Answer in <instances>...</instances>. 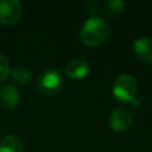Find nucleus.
<instances>
[{
  "label": "nucleus",
  "mask_w": 152,
  "mask_h": 152,
  "mask_svg": "<svg viewBox=\"0 0 152 152\" xmlns=\"http://www.w3.org/2000/svg\"><path fill=\"white\" fill-rule=\"evenodd\" d=\"M108 34L109 25L104 19H101L100 17L88 18L80 30V39L88 46L100 45L107 39Z\"/></svg>",
  "instance_id": "1"
},
{
  "label": "nucleus",
  "mask_w": 152,
  "mask_h": 152,
  "mask_svg": "<svg viewBox=\"0 0 152 152\" xmlns=\"http://www.w3.org/2000/svg\"><path fill=\"white\" fill-rule=\"evenodd\" d=\"M138 90V83L131 74L119 75L113 83V95L120 102H131L134 100Z\"/></svg>",
  "instance_id": "2"
},
{
  "label": "nucleus",
  "mask_w": 152,
  "mask_h": 152,
  "mask_svg": "<svg viewBox=\"0 0 152 152\" xmlns=\"http://www.w3.org/2000/svg\"><path fill=\"white\" fill-rule=\"evenodd\" d=\"M63 78L57 69L49 68L42 71L37 78V89L44 96L53 95L62 87Z\"/></svg>",
  "instance_id": "3"
},
{
  "label": "nucleus",
  "mask_w": 152,
  "mask_h": 152,
  "mask_svg": "<svg viewBox=\"0 0 152 152\" xmlns=\"http://www.w3.org/2000/svg\"><path fill=\"white\" fill-rule=\"evenodd\" d=\"M24 8L18 0H1L0 1V24H15L23 15Z\"/></svg>",
  "instance_id": "4"
},
{
  "label": "nucleus",
  "mask_w": 152,
  "mask_h": 152,
  "mask_svg": "<svg viewBox=\"0 0 152 152\" xmlns=\"http://www.w3.org/2000/svg\"><path fill=\"white\" fill-rule=\"evenodd\" d=\"M132 120H133V118H132L131 110L127 108L120 107L112 112V114L109 115V119H108V124L113 131L122 132L132 125Z\"/></svg>",
  "instance_id": "5"
},
{
  "label": "nucleus",
  "mask_w": 152,
  "mask_h": 152,
  "mask_svg": "<svg viewBox=\"0 0 152 152\" xmlns=\"http://www.w3.org/2000/svg\"><path fill=\"white\" fill-rule=\"evenodd\" d=\"M20 91L13 84H5L0 88V107L4 109H13L20 102Z\"/></svg>",
  "instance_id": "6"
},
{
  "label": "nucleus",
  "mask_w": 152,
  "mask_h": 152,
  "mask_svg": "<svg viewBox=\"0 0 152 152\" xmlns=\"http://www.w3.org/2000/svg\"><path fill=\"white\" fill-rule=\"evenodd\" d=\"M133 51L138 59L144 63H152V39L148 37H139L134 40Z\"/></svg>",
  "instance_id": "7"
},
{
  "label": "nucleus",
  "mask_w": 152,
  "mask_h": 152,
  "mask_svg": "<svg viewBox=\"0 0 152 152\" xmlns=\"http://www.w3.org/2000/svg\"><path fill=\"white\" fill-rule=\"evenodd\" d=\"M65 72L69 77L75 78V80H81L84 78L88 72H89V65L84 59H72L71 62H69L65 66Z\"/></svg>",
  "instance_id": "8"
},
{
  "label": "nucleus",
  "mask_w": 152,
  "mask_h": 152,
  "mask_svg": "<svg viewBox=\"0 0 152 152\" xmlns=\"http://www.w3.org/2000/svg\"><path fill=\"white\" fill-rule=\"evenodd\" d=\"M23 148L21 139L14 134L5 135L0 141V152H23Z\"/></svg>",
  "instance_id": "9"
},
{
  "label": "nucleus",
  "mask_w": 152,
  "mask_h": 152,
  "mask_svg": "<svg viewBox=\"0 0 152 152\" xmlns=\"http://www.w3.org/2000/svg\"><path fill=\"white\" fill-rule=\"evenodd\" d=\"M126 10V4L122 0H108L104 2L103 11L106 15L110 18H118L120 17Z\"/></svg>",
  "instance_id": "10"
},
{
  "label": "nucleus",
  "mask_w": 152,
  "mask_h": 152,
  "mask_svg": "<svg viewBox=\"0 0 152 152\" xmlns=\"http://www.w3.org/2000/svg\"><path fill=\"white\" fill-rule=\"evenodd\" d=\"M10 74L12 76V78L17 83H19V84H26V83H28L30 80H31V77H32V74H31L30 69L26 68V66H24V65H17V66H14L11 70Z\"/></svg>",
  "instance_id": "11"
},
{
  "label": "nucleus",
  "mask_w": 152,
  "mask_h": 152,
  "mask_svg": "<svg viewBox=\"0 0 152 152\" xmlns=\"http://www.w3.org/2000/svg\"><path fill=\"white\" fill-rule=\"evenodd\" d=\"M11 72V66L7 57L0 52V82H2Z\"/></svg>",
  "instance_id": "12"
},
{
  "label": "nucleus",
  "mask_w": 152,
  "mask_h": 152,
  "mask_svg": "<svg viewBox=\"0 0 152 152\" xmlns=\"http://www.w3.org/2000/svg\"><path fill=\"white\" fill-rule=\"evenodd\" d=\"M86 7H87V11L90 12V13H95L99 8V2L97 1H94V0H89L87 4H86Z\"/></svg>",
  "instance_id": "13"
}]
</instances>
